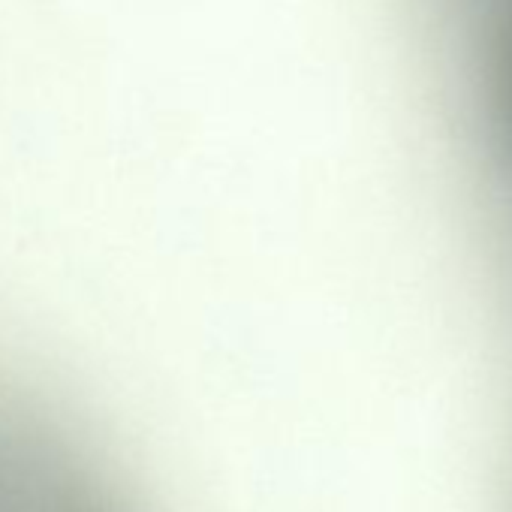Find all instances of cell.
Returning <instances> with one entry per match:
<instances>
[{
  "label": "cell",
  "instance_id": "6da1fadb",
  "mask_svg": "<svg viewBox=\"0 0 512 512\" xmlns=\"http://www.w3.org/2000/svg\"><path fill=\"white\" fill-rule=\"evenodd\" d=\"M476 7H479L485 16L497 19L500 25L512 28V0H476Z\"/></svg>",
  "mask_w": 512,
  "mask_h": 512
}]
</instances>
